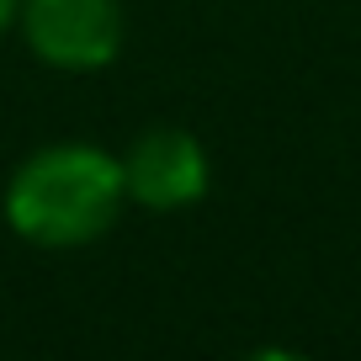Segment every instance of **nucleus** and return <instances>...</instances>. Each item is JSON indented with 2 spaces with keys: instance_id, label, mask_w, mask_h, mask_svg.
<instances>
[{
  "instance_id": "obj_1",
  "label": "nucleus",
  "mask_w": 361,
  "mask_h": 361,
  "mask_svg": "<svg viewBox=\"0 0 361 361\" xmlns=\"http://www.w3.org/2000/svg\"><path fill=\"white\" fill-rule=\"evenodd\" d=\"M128 202L123 159L96 144H48L6 186V218L22 239L48 250L90 245L117 224Z\"/></svg>"
},
{
  "instance_id": "obj_2",
  "label": "nucleus",
  "mask_w": 361,
  "mask_h": 361,
  "mask_svg": "<svg viewBox=\"0 0 361 361\" xmlns=\"http://www.w3.org/2000/svg\"><path fill=\"white\" fill-rule=\"evenodd\" d=\"M22 37L48 69L90 75L123 48V6L117 0H22Z\"/></svg>"
},
{
  "instance_id": "obj_3",
  "label": "nucleus",
  "mask_w": 361,
  "mask_h": 361,
  "mask_svg": "<svg viewBox=\"0 0 361 361\" xmlns=\"http://www.w3.org/2000/svg\"><path fill=\"white\" fill-rule=\"evenodd\" d=\"M123 186L138 207L176 213L207 192V154L186 128H149L123 154Z\"/></svg>"
},
{
  "instance_id": "obj_4",
  "label": "nucleus",
  "mask_w": 361,
  "mask_h": 361,
  "mask_svg": "<svg viewBox=\"0 0 361 361\" xmlns=\"http://www.w3.org/2000/svg\"><path fill=\"white\" fill-rule=\"evenodd\" d=\"M16 11H22V0H0V32L16 22Z\"/></svg>"
}]
</instances>
